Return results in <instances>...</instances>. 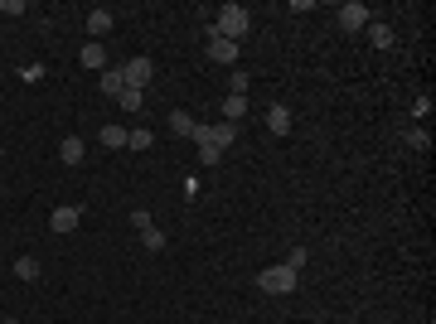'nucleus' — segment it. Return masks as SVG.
Listing matches in <instances>:
<instances>
[{
    "instance_id": "1",
    "label": "nucleus",
    "mask_w": 436,
    "mask_h": 324,
    "mask_svg": "<svg viewBox=\"0 0 436 324\" xmlns=\"http://www.w3.org/2000/svg\"><path fill=\"white\" fill-rule=\"evenodd\" d=\"M209 29H214L218 39H233V44H238V39L252 29V15H247L242 5H223V10H218V19H209Z\"/></svg>"
},
{
    "instance_id": "2",
    "label": "nucleus",
    "mask_w": 436,
    "mask_h": 324,
    "mask_svg": "<svg viewBox=\"0 0 436 324\" xmlns=\"http://www.w3.org/2000/svg\"><path fill=\"white\" fill-rule=\"evenodd\" d=\"M296 281H301V276H296L286 261H277V266H262V271H257V286H262L267 295H291V291H296Z\"/></svg>"
},
{
    "instance_id": "3",
    "label": "nucleus",
    "mask_w": 436,
    "mask_h": 324,
    "mask_svg": "<svg viewBox=\"0 0 436 324\" xmlns=\"http://www.w3.org/2000/svg\"><path fill=\"white\" fill-rule=\"evenodd\" d=\"M238 140V126H228V121H218V126H204L199 121V131H194V145H214V150H228Z\"/></svg>"
},
{
    "instance_id": "4",
    "label": "nucleus",
    "mask_w": 436,
    "mask_h": 324,
    "mask_svg": "<svg viewBox=\"0 0 436 324\" xmlns=\"http://www.w3.org/2000/svg\"><path fill=\"white\" fill-rule=\"evenodd\" d=\"M121 78H126V88L146 92L150 78H155V63H150V58H131V63H121Z\"/></svg>"
},
{
    "instance_id": "5",
    "label": "nucleus",
    "mask_w": 436,
    "mask_h": 324,
    "mask_svg": "<svg viewBox=\"0 0 436 324\" xmlns=\"http://www.w3.org/2000/svg\"><path fill=\"white\" fill-rule=\"evenodd\" d=\"M204 39H209V58H214V63H228V68H233V63L242 58V54H238V44H233V39H218L209 24H204Z\"/></svg>"
},
{
    "instance_id": "6",
    "label": "nucleus",
    "mask_w": 436,
    "mask_h": 324,
    "mask_svg": "<svg viewBox=\"0 0 436 324\" xmlns=\"http://www.w3.org/2000/svg\"><path fill=\"white\" fill-rule=\"evenodd\" d=\"M368 19H373V10H368L364 0L339 5V29H368Z\"/></svg>"
},
{
    "instance_id": "7",
    "label": "nucleus",
    "mask_w": 436,
    "mask_h": 324,
    "mask_svg": "<svg viewBox=\"0 0 436 324\" xmlns=\"http://www.w3.org/2000/svg\"><path fill=\"white\" fill-rule=\"evenodd\" d=\"M78 222H83V209H78V204H63V209L49 213V227H54V232H73Z\"/></svg>"
},
{
    "instance_id": "8",
    "label": "nucleus",
    "mask_w": 436,
    "mask_h": 324,
    "mask_svg": "<svg viewBox=\"0 0 436 324\" xmlns=\"http://www.w3.org/2000/svg\"><path fill=\"white\" fill-rule=\"evenodd\" d=\"M98 88H102V97H121V92H126V78H121V63H116V68H102V78H98Z\"/></svg>"
},
{
    "instance_id": "9",
    "label": "nucleus",
    "mask_w": 436,
    "mask_h": 324,
    "mask_svg": "<svg viewBox=\"0 0 436 324\" xmlns=\"http://www.w3.org/2000/svg\"><path fill=\"white\" fill-rule=\"evenodd\" d=\"M165 126H170V136H185V140H194V131H199V121H194L189 111H170Z\"/></svg>"
},
{
    "instance_id": "10",
    "label": "nucleus",
    "mask_w": 436,
    "mask_h": 324,
    "mask_svg": "<svg viewBox=\"0 0 436 324\" xmlns=\"http://www.w3.org/2000/svg\"><path fill=\"white\" fill-rule=\"evenodd\" d=\"M83 155H88L83 136H63V145H59V160H63V165H83Z\"/></svg>"
},
{
    "instance_id": "11",
    "label": "nucleus",
    "mask_w": 436,
    "mask_h": 324,
    "mask_svg": "<svg viewBox=\"0 0 436 324\" xmlns=\"http://www.w3.org/2000/svg\"><path fill=\"white\" fill-rule=\"evenodd\" d=\"M267 131H272V136H286V131H291V107H281V102L267 107Z\"/></svg>"
},
{
    "instance_id": "12",
    "label": "nucleus",
    "mask_w": 436,
    "mask_h": 324,
    "mask_svg": "<svg viewBox=\"0 0 436 324\" xmlns=\"http://www.w3.org/2000/svg\"><path fill=\"white\" fill-rule=\"evenodd\" d=\"M368 39H373L378 49H393V39H398V34H393V24H383V19H368Z\"/></svg>"
},
{
    "instance_id": "13",
    "label": "nucleus",
    "mask_w": 436,
    "mask_h": 324,
    "mask_svg": "<svg viewBox=\"0 0 436 324\" xmlns=\"http://www.w3.org/2000/svg\"><path fill=\"white\" fill-rule=\"evenodd\" d=\"M223 116H228V126H238V121L247 116V97H233V92H228V97H223Z\"/></svg>"
},
{
    "instance_id": "14",
    "label": "nucleus",
    "mask_w": 436,
    "mask_h": 324,
    "mask_svg": "<svg viewBox=\"0 0 436 324\" xmlns=\"http://www.w3.org/2000/svg\"><path fill=\"white\" fill-rule=\"evenodd\" d=\"M78 58H83L88 68H107V49H102L98 39H93V44H83V54H78Z\"/></svg>"
},
{
    "instance_id": "15",
    "label": "nucleus",
    "mask_w": 436,
    "mask_h": 324,
    "mask_svg": "<svg viewBox=\"0 0 436 324\" xmlns=\"http://www.w3.org/2000/svg\"><path fill=\"white\" fill-rule=\"evenodd\" d=\"M88 29H93V39H102L111 29V10H93V15H88Z\"/></svg>"
},
{
    "instance_id": "16",
    "label": "nucleus",
    "mask_w": 436,
    "mask_h": 324,
    "mask_svg": "<svg viewBox=\"0 0 436 324\" xmlns=\"http://www.w3.org/2000/svg\"><path fill=\"white\" fill-rule=\"evenodd\" d=\"M403 140H407V145H412V150H427V145H432V136H427V131H422V126H417V121H412V126H407V131H403Z\"/></svg>"
},
{
    "instance_id": "17",
    "label": "nucleus",
    "mask_w": 436,
    "mask_h": 324,
    "mask_svg": "<svg viewBox=\"0 0 436 324\" xmlns=\"http://www.w3.org/2000/svg\"><path fill=\"white\" fill-rule=\"evenodd\" d=\"M141 247H146V252H160V247H165V232H160L155 222H150V227H141Z\"/></svg>"
},
{
    "instance_id": "18",
    "label": "nucleus",
    "mask_w": 436,
    "mask_h": 324,
    "mask_svg": "<svg viewBox=\"0 0 436 324\" xmlns=\"http://www.w3.org/2000/svg\"><path fill=\"white\" fill-rule=\"evenodd\" d=\"M15 276L20 281H39V257H20L15 261Z\"/></svg>"
},
{
    "instance_id": "19",
    "label": "nucleus",
    "mask_w": 436,
    "mask_h": 324,
    "mask_svg": "<svg viewBox=\"0 0 436 324\" xmlns=\"http://www.w3.org/2000/svg\"><path fill=\"white\" fill-rule=\"evenodd\" d=\"M102 145H107V150H121V145H126V131H121V126H102Z\"/></svg>"
},
{
    "instance_id": "20",
    "label": "nucleus",
    "mask_w": 436,
    "mask_h": 324,
    "mask_svg": "<svg viewBox=\"0 0 436 324\" xmlns=\"http://www.w3.org/2000/svg\"><path fill=\"white\" fill-rule=\"evenodd\" d=\"M306 261H311V247H291V252H286V266H291L296 276H301V266H306Z\"/></svg>"
},
{
    "instance_id": "21",
    "label": "nucleus",
    "mask_w": 436,
    "mask_h": 324,
    "mask_svg": "<svg viewBox=\"0 0 436 324\" xmlns=\"http://www.w3.org/2000/svg\"><path fill=\"white\" fill-rule=\"evenodd\" d=\"M150 140H155L150 131H126V145H131V150H150Z\"/></svg>"
},
{
    "instance_id": "22",
    "label": "nucleus",
    "mask_w": 436,
    "mask_h": 324,
    "mask_svg": "<svg viewBox=\"0 0 436 324\" xmlns=\"http://www.w3.org/2000/svg\"><path fill=\"white\" fill-rule=\"evenodd\" d=\"M247 83H252V78H247L242 68H233V88H228V92H233V97H247Z\"/></svg>"
},
{
    "instance_id": "23",
    "label": "nucleus",
    "mask_w": 436,
    "mask_h": 324,
    "mask_svg": "<svg viewBox=\"0 0 436 324\" xmlns=\"http://www.w3.org/2000/svg\"><path fill=\"white\" fill-rule=\"evenodd\" d=\"M116 102H121V107H126V111H141V102H146V97H141V92H136V88H126V92H121V97H116Z\"/></svg>"
},
{
    "instance_id": "24",
    "label": "nucleus",
    "mask_w": 436,
    "mask_h": 324,
    "mask_svg": "<svg viewBox=\"0 0 436 324\" xmlns=\"http://www.w3.org/2000/svg\"><path fill=\"white\" fill-rule=\"evenodd\" d=\"M223 160V150H214V145H199V165H218Z\"/></svg>"
},
{
    "instance_id": "25",
    "label": "nucleus",
    "mask_w": 436,
    "mask_h": 324,
    "mask_svg": "<svg viewBox=\"0 0 436 324\" xmlns=\"http://www.w3.org/2000/svg\"><path fill=\"white\" fill-rule=\"evenodd\" d=\"M412 116L427 121V116H432V97H417V102H412Z\"/></svg>"
},
{
    "instance_id": "26",
    "label": "nucleus",
    "mask_w": 436,
    "mask_h": 324,
    "mask_svg": "<svg viewBox=\"0 0 436 324\" xmlns=\"http://www.w3.org/2000/svg\"><path fill=\"white\" fill-rule=\"evenodd\" d=\"M20 78H24V83H39V78H44V63H29V68H20Z\"/></svg>"
},
{
    "instance_id": "27",
    "label": "nucleus",
    "mask_w": 436,
    "mask_h": 324,
    "mask_svg": "<svg viewBox=\"0 0 436 324\" xmlns=\"http://www.w3.org/2000/svg\"><path fill=\"white\" fill-rule=\"evenodd\" d=\"M131 227H136V232L150 227V213H146V209H131Z\"/></svg>"
},
{
    "instance_id": "28",
    "label": "nucleus",
    "mask_w": 436,
    "mask_h": 324,
    "mask_svg": "<svg viewBox=\"0 0 436 324\" xmlns=\"http://www.w3.org/2000/svg\"><path fill=\"white\" fill-rule=\"evenodd\" d=\"M5 324H20V320H5Z\"/></svg>"
},
{
    "instance_id": "29",
    "label": "nucleus",
    "mask_w": 436,
    "mask_h": 324,
    "mask_svg": "<svg viewBox=\"0 0 436 324\" xmlns=\"http://www.w3.org/2000/svg\"><path fill=\"white\" fill-rule=\"evenodd\" d=\"M0 155H5V150H0Z\"/></svg>"
}]
</instances>
